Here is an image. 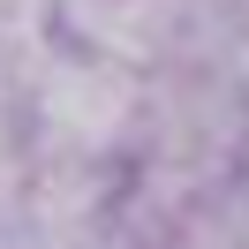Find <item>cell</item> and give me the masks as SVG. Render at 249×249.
I'll list each match as a JSON object with an SVG mask.
<instances>
[{"label": "cell", "mask_w": 249, "mask_h": 249, "mask_svg": "<svg viewBox=\"0 0 249 249\" xmlns=\"http://www.w3.org/2000/svg\"><path fill=\"white\" fill-rule=\"evenodd\" d=\"M31 121L46 143L76 166L121 159L143 136V68L113 61V53H83L46 38V61L31 68Z\"/></svg>", "instance_id": "6da1fadb"}]
</instances>
